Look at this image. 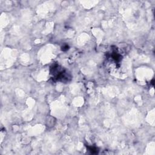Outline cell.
<instances>
[{
	"mask_svg": "<svg viewBox=\"0 0 155 155\" xmlns=\"http://www.w3.org/2000/svg\"><path fill=\"white\" fill-rule=\"evenodd\" d=\"M51 74L53 75V78L56 81L64 82L65 81H68V75L65 70L59 65H56L53 66L51 70Z\"/></svg>",
	"mask_w": 155,
	"mask_h": 155,
	"instance_id": "cell-1",
	"label": "cell"
}]
</instances>
